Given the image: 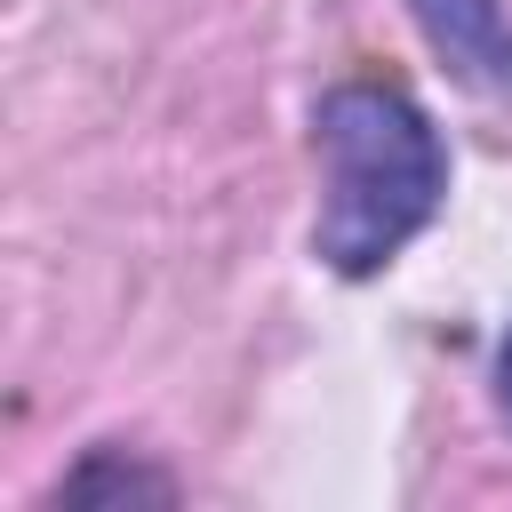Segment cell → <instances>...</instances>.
<instances>
[{
  "label": "cell",
  "instance_id": "1",
  "mask_svg": "<svg viewBox=\"0 0 512 512\" xmlns=\"http://www.w3.org/2000/svg\"><path fill=\"white\" fill-rule=\"evenodd\" d=\"M312 144H320V224H312V248H320L328 272L368 280L440 216V192H448L440 128L424 120V104L408 88L344 80V88L320 96Z\"/></svg>",
  "mask_w": 512,
  "mask_h": 512
},
{
  "label": "cell",
  "instance_id": "4",
  "mask_svg": "<svg viewBox=\"0 0 512 512\" xmlns=\"http://www.w3.org/2000/svg\"><path fill=\"white\" fill-rule=\"evenodd\" d=\"M496 400H504V416H512V336H504V352H496Z\"/></svg>",
  "mask_w": 512,
  "mask_h": 512
},
{
  "label": "cell",
  "instance_id": "3",
  "mask_svg": "<svg viewBox=\"0 0 512 512\" xmlns=\"http://www.w3.org/2000/svg\"><path fill=\"white\" fill-rule=\"evenodd\" d=\"M96 496H168V480L160 472H136V464L120 472L112 456H96L80 480H64V504H96Z\"/></svg>",
  "mask_w": 512,
  "mask_h": 512
},
{
  "label": "cell",
  "instance_id": "2",
  "mask_svg": "<svg viewBox=\"0 0 512 512\" xmlns=\"http://www.w3.org/2000/svg\"><path fill=\"white\" fill-rule=\"evenodd\" d=\"M424 40L440 48V64L472 88H512V24L496 0H416Z\"/></svg>",
  "mask_w": 512,
  "mask_h": 512
}]
</instances>
